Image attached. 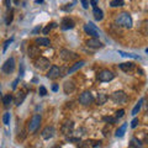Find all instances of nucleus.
<instances>
[{
	"instance_id": "f257e3e1",
	"label": "nucleus",
	"mask_w": 148,
	"mask_h": 148,
	"mask_svg": "<svg viewBox=\"0 0 148 148\" xmlns=\"http://www.w3.org/2000/svg\"><path fill=\"white\" fill-rule=\"evenodd\" d=\"M115 22H116L117 25H121L123 27H126V29H131L132 27V17L130 16L128 12H121L115 18Z\"/></svg>"
},
{
	"instance_id": "f03ea898",
	"label": "nucleus",
	"mask_w": 148,
	"mask_h": 148,
	"mask_svg": "<svg viewBox=\"0 0 148 148\" xmlns=\"http://www.w3.org/2000/svg\"><path fill=\"white\" fill-rule=\"evenodd\" d=\"M41 121H42V117H41V115H38V114L34 115V116H32V119L30 120V122H29V131H30L31 133L36 132L37 128L40 127Z\"/></svg>"
},
{
	"instance_id": "7ed1b4c3",
	"label": "nucleus",
	"mask_w": 148,
	"mask_h": 148,
	"mask_svg": "<svg viewBox=\"0 0 148 148\" xmlns=\"http://www.w3.org/2000/svg\"><path fill=\"white\" fill-rule=\"evenodd\" d=\"M111 100L116 104H123L127 101V95L126 92L122 91V90H119V91H115L111 94Z\"/></svg>"
},
{
	"instance_id": "20e7f679",
	"label": "nucleus",
	"mask_w": 148,
	"mask_h": 148,
	"mask_svg": "<svg viewBox=\"0 0 148 148\" xmlns=\"http://www.w3.org/2000/svg\"><path fill=\"white\" fill-rule=\"evenodd\" d=\"M59 56H61V58L63 59V61H66V62L74 61V59H77L78 57H79V56H78L77 53H74V52H72V51L66 49V48L61 49V52H59Z\"/></svg>"
},
{
	"instance_id": "39448f33",
	"label": "nucleus",
	"mask_w": 148,
	"mask_h": 148,
	"mask_svg": "<svg viewBox=\"0 0 148 148\" xmlns=\"http://www.w3.org/2000/svg\"><path fill=\"white\" fill-rule=\"evenodd\" d=\"M114 78H115V74L111 71H109V69H104V71L98 73V80H100V82H104V83L111 82Z\"/></svg>"
},
{
	"instance_id": "423d86ee",
	"label": "nucleus",
	"mask_w": 148,
	"mask_h": 148,
	"mask_svg": "<svg viewBox=\"0 0 148 148\" xmlns=\"http://www.w3.org/2000/svg\"><path fill=\"white\" fill-rule=\"evenodd\" d=\"M14 69H15V58L10 57L5 63L3 64L1 71H3L4 73H6V74H10V73L14 72Z\"/></svg>"
},
{
	"instance_id": "0eeeda50",
	"label": "nucleus",
	"mask_w": 148,
	"mask_h": 148,
	"mask_svg": "<svg viewBox=\"0 0 148 148\" xmlns=\"http://www.w3.org/2000/svg\"><path fill=\"white\" fill-rule=\"evenodd\" d=\"M92 101H94V96H92V94H91L90 91H84L79 96V103L82 105H84V106L90 105Z\"/></svg>"
},
{
	"instance_id": "6e6552de",
	"label": "nucleus",
	"mask_w": 148,
	"mask_h": 148,
	"mask_svg": "<svg viewBox=\"0 0 148 148\" xmlns=\"http://www.w3.org/2000/svg\"><path fill=\"white\" fill-rule=\"evenodd\" d=\"M84 31L86 32L88 35H90V36H92L94 38H98L99 37V30H98V27H96L92 22H88V24L84 26Z\"/></svg>"
},
{
	"instance_id": "1a4fd4ad",
	"label": "nucleus",
	"mask_w": 148,
	"mask_h": 148,
	"mask_svg": "<svg viewBox=\"0 0 148 148\" xmlns=\"http://www.w3.org/2000/svg\"><path fill=\"white\" fill-rule=\"evenodd\" d=\"M35 67L37 69H40V71H45V69H47L49 67V61L45 57H38L35 61Z\"/></svg>"
},
{
	"instance_id": "9d476101",
	"label": "nucleus",
	"mask_w": 148,
	"mask_h": 148,
	"mask_svg": "<svg viewBox=\"0 0 148 148\" xmlns=\"http://www.w3.org/2000/svg\"><path fill=\"white\" fill-rule=\"evenodd\" d=\"M61 131L64 136H71L74 131V122L73 121H66L62 125Z\"/></svg>"
},
{
	"instance_id": "9b49d317",
	"label": "nucleus",
	"mask_w": 148,
	"mask_h": 148,
	"mask_svg": "<svg viewBox=\"0 0 148 148\" xmlns=\"http://www.w3.org/2000/svg\"><path fill=\"white\" fill-rule=\"evenodd\" d=\"M59 75H61V68L57 67V66H52L49 68L48 73H47L48 79H57Z\"/></svg>"
},
{
	"instance_id": "f8f14e48",
	"label": "nucleus",
	"mask_w": 148,
	"mask_h": 148,
	"mask_svg": "<svg viewBox=\"0 0 148 148\" xmlns=\"http://www.w3.org/2000/svg\"><path fill=\"white\" fill-rule=\"evenodd\" d=\"M56 133V130L53 126H47L43 128L42 133H41V136H42V138H45V140H49V138H52L54 136Z\"/></svg>"
},
{
	"instance_id": "ddd939ff",
	"label": "nucleus",
	"mask_w": 148,
	"mask_h": 148,
	"mask_svg": "<svg viewBox=\"0 0 148 148\" xmlns=\"http://www.w3.org/2000/svg\"><path fill=\"white\" fill-rule=\"evenodd\" d=\"M74 90H75V84H74L73 80L64 82V84H63V91H64V94H72Z\"/></svg>"
},
{
	"instance_id": "4468645a",
	"label": "nucleus",
	"mask_w": 148,
	"mask_h": 148,
	"mask_svg": "<svg viewBox=\"0 0 148 148\" xmlns=\"http://www.w3.org/2000/svg\"><path fill=\"white\" fill-rule=\"evenodd\" d=\"M26 98V92L24 90H20V91H17L16 92V95H15V98H14V103H15L16 106H20L22 103H24V100Z\"/></svg>"
},
{
	"instance_id": "2eb2a0df",
	"label": "nucleus",
	"mask_w": 148,
	"mask_h": 148,
	"mask_svg": "<svg viewBox=\"0 0 148 148\" xmlns=\"http://www.w3.org/2000/svg\"><path fill=\"white\" fill-rule=\"evenodd\" d=\"M74 21L72 20V18H69V17H64L62 22H61V27H62V30H71L74 27Z\"/></svg>"
},
{
	"instance_id": "dca6fc26",
	"label": "nucleus",
	"mask_w": 148,
	"mask_h": 148,
	"mask_svg": "<svg viewBox=\"0 0 148 148\" xmlns=\"http://www.w3.org/2000/svg\"><path fill=\"white\" fill-rule=\"evenodd\" d=\"M86 45L89 46V47H91V48H101V47H104V45L100 42V41L98 40V38H89L86 41Z\"/></svg>"
},
{
	"instance_id": "f3484780",
	"label": "nucleus",
	"mask_w": 148,
	"mask_h": 148,
	"mask_svg": "<svg viewBox=\"0 0 148 148\" xmlns=\"http://www.w3.org/2000/svg\"><path fill=\"white\" fill-rule=\"evenodd\" d=\"M35 43L37 46H45V47H48V46L51 45V41H49V38H47V37H38V38L35 40Z\"/></svg>"
},
{
	"instance_id": "a211bd4d",
	"label": "nucleus",
	"mask_w": 148,
	"mask_h": 148,
	"mask_svg": "<svg viewBox=\"0 0 148 148\" xmlns=\"http://www.w3.org/2000/svg\"><path fill=\"white\" fill-rule=\"evenodd\" d=\"M120 69L123 72H130V71H132L133 68H135V63H132V62H127V63H121L120 64Z\"/></svg>"
},
{
	"instance_id": "6ab92c4d",
	"label": "nucleus",
	"mask_w": 148,
	"mask_h": 148,
	"mask_svg": "<svg viewBox=\"0 0 148 148\" xmlns=\"http://www.w3.org/2000/svg\"><path fill=\"white\" fill-rule=\"evenodd\" d=\"M92 14H94V17H95L96 21H101V20H103L104 12H103V10H101V9H99V8L95 6L94 10H92Z\"/></svg>"
},
{
	"instance_id": "aec40b11",
	"label": "nucleus",
	"mask_w": 148,
	"mask_h": 148,
	"mask_svg": "<svg viewBox=\"0 0 148 148\" xmlns=\"http://www.w3.org/2000/svg\"><path fill=\"white\" fill-rule=\"evenodd\" d=\"M40 54V48L37 46H31L29 48V57L30 58H35Z\"/></svg>"
},
{
	"instance_id": "412c9836",
	"label": "nucleus",
	"mask_w": 148,
	"mask_h": 148,
	"mask_svg": "<svg viewBox=\"0 0 148 148\" xmlns=\"http://www.w3.org/2000/svg\"><path fill=\"white\" fill-rule=\"evenodd\" d=\"M108 95L104 94V92H100V94H98V98H96V104L98 105H104L106 101H108Z\"/></svg>"
},
{
	"instance_id": "4be33fe9",
	"label": "nucleus",
	"mask_w": 148,
	"mask_h": 148,
	"mask_svg": "<svg viewBox=\"0 0 148 148\" xmlns=\"http://www.w3.org/2000/svg\"><path fill=\"white\" fill-rule=\"evenodd\" d=\"M84 64H85V62H84V61H79V62H77L73 67H71V68L68 69V74H71V73H73V72H75V71H78V69H80L83 66H84Z\"/></svg>"
},
{
	"instance_id": "5701e85b",
	"label": "nucleus",
	"mask_w": 148,
	"mask_h": 148,
	"mask_svg": "<svg viewBox=\"0 0 148 148\" xmlns=\"http://www.w3.org/2000/svg\"><path fill=\"white\" fill-rule=\"evenodd\" d=\"M126 128H127V123H123L122 126H120L116 130V133H115V136H116V137H122L125 135V132H126Z\"/></svg>"
},
{
	"instance_id": "b1692460",
	"label": "nucleus",
	"mask_w": 148,
	"mask_h": 148,
	"mask_svg": "<svg viewBox=\"0 0 148 148\" xmlns=\"http://www.w3.org/2000/svg\"><path fill=\"white\" fill-rule=\"evenodd\" d=\"M130 146H131V148H143L141 141L138 140V138H136V137H133L131 140V145Z\"/></svg>"
},
{
	"instance_id": "393cba45",
	"label": "nucleus",
	"mask_w": 148,
	"mask_h": 148,
	"mask_svg": "<svg viewBox=\"0 0 148 148\" xmlns=\"http://www.w3.org/2000/svg\"><path fill=\"white\" fill-rule=\"evenodd\" d=\"M11 103H12V96H11L10 94H8V95H5V96L3 98V104H4V106H5V108H9Z\"/></svg>"
},
{
	"instance_id": "a878e982",
	"label": "nucleus",
	"mask_w": 148,
	"mask_h": 148,
	"mask_svg": "<svg viewBox=\"0 0 148 148\" xmlns=\"http://www.w3.org/2000/svg\"><path fill=\"white\" fill-rule=\"evenodd\" d=\"M142 103H143V99H141V100H140V101H138V103L136 104V106H135V108H133V110H132V115H133V116H136V115L138 114V111L141 110Z\"/></svg>"
},
{
	"instance_id": "bb28decb",
	"label": "nucleus",
	"mask_w": 148,
	"mask_h": 148,
	"mask_svg": "<svg viewBox=\"0 0 148 148\" xmlns=\"http://www.w3.org/2000/svg\"><path fill=\"white\" fill-rule=\"evenodd\" d=\"M125 1L123 0H112V1L110 3V6L111 8H119V6H123Z\"/></svg>"
},
{
	"instance_id": "cd10ccee",
	"label": "nucleus",
	"mask_w": 148,
	"mask_h": 148,
	"mask_svg": "<svg viewBox=\"0 0 148 148\" xmlns=\"http://www.w3.org/2000/svg\"><path fill=\"white\" fill-rule=\"evenodd\" d=\"M119 54L123 56V57H130V58H133V59H140V57L136 54H132V53H127V52H123V51H119Z\"/></svg>"
},
{
	"instance_id": "c85d7f7f",
	"label": "nucleus",
	"mask_w": 148,
	"mask_h": 148,
	"mask_svg": "<svg viewBox=\"0 0 148 148\" xmlns=\"http://www.w3.org/2000/svg\"><path fill=\"white\" fill-rule=\"evenodd\" d=\"M3 122L5 123V125H9V122H10V114H9V112L4 114V117H3Z\"/></svg>"
},
{
	"instance_id": "c756f323",
	"label": "nucleus",
	"mask_w": 148,
	"mask_h": 148,
	"mask_svg": "<svg viewBox=\"0 0 148 148\" xmlns=\"http://www.w3.org/2000/svg\"><path fill=\"white\" fill-rule=\"evenodd\" d=\"M103 120L104 121H106V122H109V123H115L116 122V117H108V116H105V117H103Z\"/></svg>"
},
{
	"instance_id": "7c9ffc66",
	"label": "nucleus",
	"mask_w": 148,
	"mask_h": 148,
	"mask_svg": "<svg viewBox=\"0 0 148 148\" xmlns=\"http://www.w3.org/2000/svg\"><path fill=\"white\" fill-rule=\"evenodd\" d=\"M125 115V110L123 109H121V110H119V111H116V115H115V117H116L117 120L119 119H121L122 116Z\"/></svg>"
},
{
	"instance_id": "2f4dec72",
	"label": "nucleus",
	"mask_w": 148,
	"mask_h": 148,
	"mask_svg": "<svg viewBox=\"0 0 148 148\" xmlns=\"http://www.w3.org/2000/svg\"><path fill=\"white\" fill-rule=\"evenodd\" d=\"M38 92H40V95H41V96H45L46 94H47V89H46L45 86H40Z\"/></svg>"
},
{
	"instance_id": "473e14b6",
	"label": "nucleus",
	"mask_w": 148,
	"mask_h": 148,
	"mask_svg": "<svg viewBox=\"0 0 148 148\" xmlns=\"http://www.w3.org/2000/svg\"><path fill=\"white\" fill-rule=\"evenodd\" d=\"M138 123H140V121H138V119H136V117H135V119L132 120V122H131V127H132V128H136Z\"/></svg>"
},
{
	"instance_id": "72a5a7b5",
	"label": "nucleus",
	"mask_w": 148,
	"mask_h": 148,
	"mask_svg": "<svg viewBox=\"0 0 148 148\" xmlns=\"http://www.w3.org/2000/svg\"><path fill=\"white\" fill-rule=\"evenodd\" d=\"M12 41H14V40H12V38H10V40H8L6 42L4 43V52H6V49H8V47H9V45H10V43L12 42Z\"/></svg>"
},
{
	"instance_id": "f704fd0d",
	"label": "nucleus",
	"mask_w": 148,
	"mask_h": 148,
	"mask_svg": "<svg viewBox=\"0 0 148 148\" xmlns=\"http://www.w3.org/2000/svg\"><path fill=\"white\" fill-rule=\"evenodd\" d=\"M12 21V10L10 11V14L8 15V18H6V24L8 25H10V22Z\"/></svg>"
},
{
	"instance_id": "c9c22d12",
	"label": "nucleus",
	"mask_w": 148,
	"mask_h": 148,
	"mask_svg": "<svg viewBox=\"0 0 148 148\" xmlns=\"http://www.w3.org/2000/svg\"><path fill=\"white\" fill-rule=\"evenodd\" d=\"M80 3H82V5L84 9H88V6H89V3H88V0H80Z\"/></svg>"
},
{
	"instance_id": "e433bc0d",
	"label": "nucleus",
	"mask_w": 148,
	"mask_h": 148,
	"mask_svg": "<svg viewBox=\"0 0 148 148\" xmlns=\"http://www.w3.org/2000/svg\"><path fill=\"white\" fill-rule=\"evenodd\" d=\"M67 141H68V142H80L79 138H73V137H68Z\"/></svg>"
},
{
	"instance_id": "4c0bfd02",
	"label": "nucleus",
	"mask_w": 148,
	"mask_h": 148,
	"mask_svg": "<svg viewBox=\"0 0 148 148\" xmlns=\"http://www.w3.org/2000/svg\"><path fill=\"white\" fill-rule=\"evenodd\" d=\"M79 148H90V147H89V143H88V142H84V143H82Z\"/></svg>"
},
{
	"instance_id": "58836bf2",
	"label": "nucleus",
	"mask_w": 148,
	"mask_h": 148,
	"mask_svg": "<svg viewBox=\"0 0 148 148\" xmlns=\"http://www.w3.org/2000/svg\"><path fill=\"white\" fill-rule=\"evenodd\" d=\"M18 80H20V78H17V79L12 83V89H16V86H17V83H18Z\"/></svg>"
},
{
	"instance_id": "ea45409f",
	"label": "nucleus",
	"mask_w": 148,
	"mask_h": 148,
	"mask_svg": "<svg viewBox=\"0 0 148 148\" xmlns=\"http://www.w3.org/2000/svg\"><path fill=\"white\" fill-rule=\"evenodd\" d=\"M90 4H91V5L92 6H96V5H98V0H90Z\"/></svg>"
},
{
	"instance_id": "a19ab883",
	"label": "nucleus",
	"mask_w": 148,
	"mask_h": 148,
	"mask_svg": "<svg viewBox=\"0 0 148 148\" xmlns=\"http://www.w3.org/2000/svg\"><path fill=\"white\" fill-rule=\"evenodd\" d=\"M10 4H11L10 0H5V5H6L8 9H10Z\"/></svg>"
},
{
	"instance_id": "79ce46f5",
	"label": "nucleus",
	"mask_w": 148,
	"mask_h": 148,
	"mask_svg": "<svg viewBox=\"0 0 148 148\" xmlns=\"http://www.w3.org/2000/svg\"><path fill=\"white\" fill-rule=\"evenodd\" d=\"M38 31H41V27H40V26H38V27H36V29L34 30V34H37Z\"/></svg>"
},
{
	"instance_id": "37998d69",
	"label": "nucleus",
	"mask_w": 148,
	"mask_h": 148,
	"mask_svg": "<svg viewBox=\"0 0 148 148\" xmlns=\"http://www.w3.org/2000/svg\"><path fill=\"white\" fill-rule=\"evenodd\" d=\"M52 90H53V91H57V90H58V86H57V85H53V86H52Z\"/></svg>"
},
{
	"instance_id": "c03bdc74",
	"label": "nucleus",
	"mask_w": 148,
	"mask_h": 148,
	"mask_svg": "<svg viewBox=\"0 0 148 148\" xmlns=\"http://www.w3.org/2000/svg\"><path fill=\"white\" fill-rule=\"evenodd\" d=\"M43 0H36V3H42Z\"/></svg>"
},
{
	"instance_id": "a18cd8bd",
	"label": "nucleus",
	"mask_w": 148,
	"mask_h": 148,
	"mask_svg": "<svg viewBox=\"0 0 148 148\" xmlns=\"http://www.w3.org/2000/svg\"><path fill=\"white\" fill-rule=\"evenodd\" d=\"M52 148H61V147H59V146H54V147H52Z\"/></svg>"
},
{
	"instance_id": "49530a36",
	"label": "nucleus",
	"mask_w": 148,
	"mask_h": 148,
	"mask_svg": "<svg viewBox=\"0 0 148 148\" xmlns=\"http://www.w3.org/2000/svg\"><path fill=\"white\" fill-rule=\"evenodd\" d=\"M0 96H1V92H0Z\"/></svg>"
}]
</instances>
